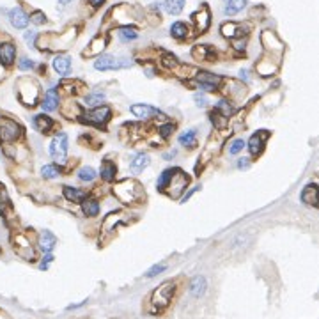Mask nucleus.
Returning a JSON list of instances; mask_svg holds the SVG:
<instances>
[{"label": "nucleus", "mask_w": 319, "mask_h": 319, "mask_svg": "<svg viewBox=\"0 0 319 319\" xmlns=\"http://www.w3.org/2000/svg\"><path fill=\"white\" fill-rule=\"evenodd\" d=\"M188 183H190V176L187 172H183L181 169H167L158 179V190L167 193L172 199H177L188 187Z\"/></svg>", "instance_id": "1"}, {"label": "nucleus", "mask_w": 319, "mask_h": 319, "mask_svg": "<svg viewBox=\"0 0 319 319\" xmlns=\"http://www.w3.org/2000/svg\"><path fill=\"white\" fill-rule=\"evenodd\" d=\"M176 295V282L174 280H167L152 291L151 298H149V312L151 314H162L167 310L170 305L172 298Z\"/></svg>", "instance_id": "2"}, {"label": "nucleus", "mask_w": 319, "mask_h": 319, "mask_svg": "<svg viewBox=\"0 0 319 319\" xmlns=\"http://www.w3.org/2000/svg\"><path fill=\"white\" fill-rule=\"evenodd\" d=\"M113 193L119 201H123L124 204H140L146 199L144 188L140 183H137L135 179H123L121 183H117L113 187Z\"/></svg>", "instance_id": "3"}, {"label": "nucleus", "mask_w": 319, "mask_h": 319, "mask_svg": "<svg viewBox=\"0 0 319 319\" xmlns=\"http://www.w3.org/2000/svg\"><path fill=\"white\" fill-rule=\"evenodd\" d=\"M48 151L55 162L59 163V165H64V162H66V154H68V135H66L64 131L57 133V135L52 138V142H50Z\"/></svg>", "instance_id": "4"}, {"label": "nucleus", "mask_w": 319, "mask_h": 319, "mask_svg": "<svg viewBox=\"0 0 319 319\" xmlns=\"http://www.w3.org/2000/svg\"><path fill=\"white\" fill-rule=\"evenodd\" d=\"M21 133H23V128L20 124L13 121V119H0V144H5V142H13L16 138L20 137Z\"/></svg>", "instance_id": "5"}, {"label": "nucleus", "mask_w": 319, "mask_h": 319, "mask_svg": "<svg viewBox=\"0 0 319 319\" xmlns=\"http://www.w3.org/2000/svg\"><path fill=\"white\" fill-rule=\"evenodd\" d=\"M38 96H39V87L36 82H32L30 78H25L23 82H20V98L25 105H32L38 103Z\"/></svg>", "instance_id": "6"}, {"label": "nucleus", "mask_w": 319, "mask_h": 319, "mask_svg": "<svg viewBox=\"0 0 319 319\" xmlns=\"http://www.w3.org/2000/svg\"><path fill=\"white\" fill-rule=\"evenodd\" d=\"M131 66V60L130 59H117L113 55H101L96 62H94V68L99 69V71H107V69H119V68H130Z\"/></svg>", "instance_id": "7"}, {"label": "nucleus", "mask_w": 319, "mask_h": 319, "mask_svg": "<svg viewBox=\"0 0 319 319\" xmlns=\"http://www.w3.org/2000/svg\"><path fill=\"white\" fill-rule=\"evenodd\" d=\"M110 115H112V112H110V108L108 107H96L93 108L91 112H87L84 115V121L89 124H96V126H103L105 123H107L108 119H110Z\"/></svg>", "instance_id": "8"}, {"label": "nucleus", "mask_w": 319, "mask_h": 319, "mask_svg": "<svg viewBox=\"0 0 319 319\" xmlns=\"http://www.w3.org/2000/svg\"><path fill=\"white\" fill-rule=\"evenodd\" d=\"M270 137V131H266V130H259V131H255L250 138H248V151H250L252 156H259L261 151L264 149V142L268 140Z\"/></svg>", "instance_id": "9"}, {"label": "nucleus", "mask_w": 319, "mask_h": 319, "mask_svg": "<svg viewBox=\"0 0 319 319\" xmlns=\"http://www.w3.org/2000/svg\"><path fill=\"white\" fill-rule=\"evenodd\" d=\"M191 20H193V25H195V32L197 34H202L204 30L209 27V21H211V15L207 9H201L191 15Z\"/></svg>", "instance_id": "10"}, {"label": "nucleus", "mask_w": 319, "mask_h": 319, "mask_svg": "<svg viewBox=\"0 0 319 319\" xmlns=\"http://www.w3.org/2000/svg\"><path fill=\"white\" fill-rule=\"evenodd\" d=\"M15 57H16L15 44H11V43L0 44V64H2V66H11V64L15 62Z\"/></svg>", "instance_id": "11"}, {"label": "nucleus", "mask_w": 319, "mask_h": 319, "mask_svg": "<svg viewBox=\"0 0 319 319\" xmlns=\"http://www.w3.org/2000/svg\"><path fill=\"white\" fill-rule=\"evenodd\" d=\"M9 20L15 29H25V27L29 25V16L25 15L23 9H20V7H15V9L11 11Z\"/></svg>", "instance_id": "12"}, {"label": "nucleus", "mask_w": 319, "mask_h": 319, "mask_svg": "<svg viewBox=\"0 0 319 319\" xmlns=\"http://www.w3.org/2000/svg\"><path fill=\"white\" fill-rule=\"evenodd\" d=\"M131 113L135 115V117L138 119H149L151 115H158V110L156 108L149 107V105H144V103H137V105H131Z\"/></svg>", "instance_id": "13"}, {"label": "nucleus", "mask_w": 319, "mask_h": 319, "mask_svg": "<svg viewBox=\"0 0 319 319\" xmlns=\"http://www.w3.org/2000/svg\"><path fill=\"white\" fill-rule=\"evenodd\" d=\"M149 162H151L149 154H146V152H138V154H135L131 163H130V169H131L133 174H140V172L149 165Z\"/></svg>", "instance_id": "14"}, {"label": "nucleus", "mask_w": 319, "mask_h": 319, "mask_svg": "<svg viewBox=\"0 0 319 319\" xmlns=\"http://www.w3.org/2000/svg\"><path fill=\"white\" fill-rule=\"evenodd\" d=\"M207 289V282L206 279L202 275H197L191 279V284H190V293L191 296H195V298H199V296H202L204 293H206Z\"/></svg>", "instance_id": "15"}, {"label": "nucleus", "mask_w": 319, "mask_h": 319, "mask_svg": "<svg viewBox=\"0 0 319 319\" xmlns=\"http://www.w3.org/2000/svg\"><path fill=\"white\" fill-rule=\"evenodd\" d=\"M41 107H43L44 112H54L55 108L59 107V94H57L55 89H50L48 93H46Z\"/></svg>", "instance_id": "16"}, {"label": "nucleus", "mask_w": 319, "mask_h": 319, "mask_svg": "<svg viewBox=\"0 0 319 319\" xmlns=\"http://www.w3.org/2000/svg\"><path fill=\"white\" fill-rule=\"evenodd\" d=\"M301 201L312 207L318 206V187H316L314 183H312V185H307V187L303 188V191H301Z\"/></svg>", "instance_id": "17"}, {"label": "nucleus", "mask_w": 319, "mask_h": 319, "mask_svg": "<svg viewBox=\"0 0 319 319\" xmlns=\"http://www.w3.org/2000/svg\"><path fill=\"white\" fill-rule=\"evenodd\" d=\"M195 78H197V82H199V85H209V87H215V89L222 84L220 76H216V75H213V73H206V71H201Z\"/></svg>", "instance_id": "18"}, {"label": "nucleus", "mask_w": 319, "mask_h": 319, "mask_svg": "<svg viewBox=\"0 0 319 319\" xmlns=\"http://www.w3.org/2000/svg\"><path fill=\"white\" fill-rule=\"evenodd\" d=\"M123 213H112V215L107 216V220L103 224V229H101V238H103L107 232L113 231V229H117L119 222H123Z\"/></svg>", "instance_id": "19"}, {"label": "nucleus", "mask_w": 319, "mask_h": 319, "mask_svg": "<svg viewBox=\"0 0 319 319\" xmlns=\"http://www.w3.org/2000/svg\"><path fill=\"white\" fill-rule=\"evenodd\" d=\"M54 69L59 75H62V76L64 75H69V71H71V59H69L68 55H59V57H55Z\"/></svg>", "instance_id": "20"}, {"label": "nucleus", "mask_w": 319, "mask_h": 319, "mask_svg": "<svg viewBox=\"0 0 319 319\" xmlns=\"http://www.w3.org/2000/svg\"><path fill=\"white\" fill-rule=\"evenodd\" d=\"M34 126L38 131L41 133H50L52 126H54V121L48 117V115H44V113H39V115H34Z\"/></svg>", "instance_id": "21"}, {"label": "nucleus", "mask_w": 319, "mask_h": 319, "mask_svg": "<svg viewBox=\"0 0 319 319\" xmlns=\"http://www.w3.org/2000/svg\"><path fill=\"white\" fill-rule=\"evenodd\" d=\"M82 211L85 216H96L99 213V202L96 199H84L82 201Z\"/></svg>", "instance_id": "22"}, {"label": "nucleus", "mask_w": 319, "mask_h": 319, "mask_svg": "<svg viewBox=\"0 0 319 319\" xmlns=\"http://www.w3.org/2000/svg\"><path fill=\"white\" fill-rule=\"evenodd\" d=\"M39 245L46 254H50L55 246V236L50 231H43L41 232V238H39Z\"/></svg>", "instance_id": "23"}, {"label": "nucleus", "mask_w": 319, "mask_h": 319, "mask_svg": "<svg viewBox=\"0 0 319 319\" xmlns=\"http://www.w3.org/2000/svg\"><path fill=\"white\" fill-rule=\"evenodd\" d=\"M222 34L225 36V38H240V36H245L246 34V30L245 29H238V25H234V23H224L222 25Z\"/></svg>", "instance_id": "24"}, {"label": "nucleus", "mask_w": 319, "mask_h": 319, "mask_svg": "<svg viewBox=\"0 0 319 319\" xmlns=\"http://www.w3.org/2000/svg\"><path fill=\"white\" fill-rule=\"evenodd\" d=\"M62 193L69 202H82V201H84V197H85L84 191L78 190V188H73V187H64Z\"/></svg>", "instance_id": "25"}, {"label": "nucleus", "mask_w": 319, "mask_h": 319, "mask_svg": "<svg viewBox=\"0 0 319 319\" xmlns=\"http://www.w3.org/2000/svg\"><path fill=\"white\" fill-rule=\"evenodd\" d=\"M225 2V15H238L241 9H245L246 0H224Z\"/></svg>", "instance_id": "26"}, {"label": "nucleus", "mask_w": 319, "mask_h": 319, "mask_svg": "<svg viewBox=\"0 0 319 319\" xmlns=\"http://www.w3.org/2000/svg\"><path fill=\"white\" fill-rule=\"evenodd\" d=\"M115 174H117V167L110 160L103 162V165H101V177H103L105 181H112L113 177H115Z\"/></svg>", "instance_id": "27"}, {"label": "nucleus", "mask_w": 319, "mask_h": 319, "mask_svg": "<svg viewBox=\"0 0 319 319\" xmlns=\"http://www.w3.org/2000/svg\"><path fill=\"white\" fill-rule=\"evenodd\" d=\"M193 57L199 60H206V59H215V52L211 50V46H197L193 50Z\"/></svg>", "instance_id": "28"}, {"label": "nucleus", "mask_w": 319, "mask_h": 319, "mask_svg": "<svg viewBox=\"0 0 319 319\" xmlns=\"http://www.w3.org/2000/svg\"><path fill=\"white\" fill-rule=\"evenodd\" d=\"M163 7H165V11L170 13V15H179L183 11V7H185V0H165V2H163Z\"/></svg>", "instance_id": "29"}, {"label": "nucleus", "mask_w": 319, "mask_h": 319, "mask_svg": "<svg viewBox=\"0 0 319 319\" xmlns=\"http://www.w3.org/2000/svg\"><path fill=\"white\" fill-rule=\"evenodd\" d=\"M103 101H105V93H101V91H96V93H91L89 96H85V103L93 108L101 107Z\"/></svg>", "instance_id": "30"}, {"label": "nucleus", "mask_w": 319, "mask_h": 319, "mask_svg": "<svg viewBox=\"0 0 319 319\" xmlns=\"http://www.w3.org/2000/svg\"><path fill=\"white\" fill-rule=\"evenodd\" d=\"M179 142H181L183 146H187V148H195V144H197L195 130H188V131H185L183 135H179Z\"/></svg>", "instance_id": "31"}, {"label": "nucleus", "mask_w": 319, "mask_h": 319, "mask_svg": "<svg viewBox=\"0 0 319 319\" xmlns=\"http://www.w3.org/2000/svg\"><path fill=\"white\" fill-rule=\"evenodd\" d=\"M170 34L172 38H176V39H183V38H187L188 34V27L183 21H176V23L170 27Z\"/></svg>", "instance_id": "32"}, {"label": "nucleus", "mask_w": 319, "mask_h": 319, "mask_svg": "<svg viewBox=\"0 0 319 319\" xmlns=\"http://www.w3.org/2000/svg\"><path fill=\"white\" fill-rule=\"evenodd\" d=\"M211 123L216 130H224L227 126V117L224 113L218 112V110H215V112H211Z\"/></svg>", "instance_id": "33"}, {"label": "nucleus", "mask_w": 319, "mask_h": 319, "mask_svg": "<svg viewBox=\"0 0 319 319\" xmlns=\"http://www.w3.org/2000/svg\"><path fill=\"white\" fill-rule=\"evenodd\" d=\"M41 176H43L44 179H55V177L60 176V170L57 165H44V167L41 169Z\"/></svg>", "instance_id": "34"}, {"label": "nucleus", "mask_w": 319, "mask_h": 319, "mask_svg": "<svg viewBox=\"0 0 319 319\" xmlns=\"http://www.w3.org/2000/svg\"><path fill=\"white\" fill-rule=\"evenodd\" d=\"M105 44H107V38H96V39L91 43V48H89V52L85 55H89V54H99V52H103Z\"/></svg>", "instance_id": "35"}, {"label": "nucleus", "mask_w": 319, "mask_h": 319, "mask_svg": "<svg viewBox=\"0 0 319 319\" xmlns=\"http://www.w3.org/2000/svg\"><path fill=\"white\" fill-rule=\"evenodd\" d=\"M78 177H80V179H82V181H85V183L93 181L94 177H96V170H94L93 167H84V169H80V170H78Z\"/></svg>", "instance_id": "36"}, {"label": "nucleus", "mask_w": 319, "mask_h": 319, "mask_svg": "<svg viewBox=\"0 0 319 319\" xmlns=\"http://www.w3.org/2000/svg\"><path fill=\"white\" fill-rule=\"evenodd\" d=\"M216 110H218L220 113H224L225 117L232 113V107L229 105V101H225V99H220V101L216 103Z\"/></svg>", "instance_id": "37"}, {"label": "nucleus", "mask_w": 319, "mask_h": 319, "mask_svg": "<svg viewBox=\"0 0 319 319\" xmlns=\"http://www.w3.org/2000/svg\"><path fill=\"white\" fill-rule=\"evenodd\" d=\"M119 34H121V38H123L124 41H131L138 38L137 30H133V29H121L119 30Z\"/></svg>", "instance_id": "38"}, {"label": "nucleus", "mask_w": 319, "mask_h": 319, "mask_svg": "<svg viewBox=\"0 0 319 319\" xmlns=\"http://www.w3.org/2000/svg\"><path fill=\"white\" fill-rule=\"evenodd\" d=\"M162 62H163V66H167V68H176L177 66V59L172 54H163Z\"/></svg>", "instance_id": "39"}, {"label": "nucleus", "mask_w": 319, "mask_h": 319, "mask_svg": "<svg viewBox=\"0 0 319 319\" xmlns=\"http://www.w3.org/2000/svg\"><path fill=\"white\" fill-rule=\"evenodd\" d=\"M167 270V266L165 264H156V266H152L151 270H148V273H146V277H149V279H152V277H156V275H160V273H163V271Z\"/></svg>", "instance_id": "40"}, {"label": "nucleus", "mask_w": 319, "mask_h": 319, "mask_svg": "<svg viewBox=\"0 0 319 319\" xmlns=\"http://www.w3.org/2000/svg\"><path fill=\"white\" fill-rule=\"evenodd\" d=\"M243 148H245V142L238 138V140H234V142L231 144V148H229V151H231V154H238V152H240Z\"/></svg>", "instance_id": "41"}, {"label": "nucleus", "mask_w": 319, "mask_h": 319, "mask_svg": "<svg viewBox=\"0 0 319 319\" xmlns=\"http://www.w3.org/2000/svg\"><path fill=\"white\" fill-rule=\"evenodd\" d=\"M32 21H34L36 25H43V23H46V16H44L41 11H36L34 15H32Z\"/></svg>", "instance_id": "42"}, {"label": "nucleus", "mask_w": 319, "mask_h": 319, "mask_svg": "<svg viewBox=\"0 0 319 319\" xmlns=\"http://www.w3.org/2000/svg\"><path fill=\"white\" fill-rule=\"evenodd\" d=\"M34 68V62L30 59H27V57H23V59L20 60V69L21 71H29V69Z\"/></svg>", "instance_id": "43"}, {"label": "nucleus", "mask_w": 319, "mask_h": 319, "mask_svg": "<svg viewBox=\"0 0 319 319\" xmlns=\"http://www.w3.org/2000/svg\"><path fill=\"white\" fill-rule=\"evenodd\" d=\"M174 124H163L162 128H160V133H162V137H169V135H172V131H174Z\"/></svg>", "instance_id": "44"}, {"label": "nucleus", "mask_w": 319, "mask_h": 319, "mask_svg": "<svg viewBox=\"0 0 319 319\" xmlns=\"http://www.w3.org/2000/svg\"><path fill=\"white\" fill-rule=\"evenodd\" d=\"M195 101H197V107L199 108H206L207 107V99L202 96V94H197L195 96Z\"/></svg>", "instance_id": "45"}, {"label": "nucleus", "mask_w": 319, "mask_h": 319, "mask_svg": "<svg viewBox=\"0 0 319 319\" xmlns=\"http://www.w3.org/2000/svg\"><path fill=\"white\" fill-rule=\"evenodd\" d=\"M248 167V158H240L238 160V169H246Z\"/></svg>", "instance_id": "46"}, {"label": "nucleus", "mask_w": 319, "mask_h": 319, "mask_svg": "<svg viewBox=\"0 0 319 319\" xmlns=\"http://www.w3.org/2000/svg\"><path fill=\"white\" fill-rule=\"evenodd\" d=\"M34 36H36V32H32V30H30V32H27V36H25V39L29 41L30 46H34Z\"/></svg>", "instance_id": "47"}, {"label": "nucleus", "mask_w": 319, "mask_h": 319, "mask_svg": "<svg viewBox=\"0 0 319 319\" xmlns=\"http://www.w3.org/2000/svg\"><path fill=\"white\" fill-rule=\"evenodd\" d=\"M54 259V257H52V254H46L44 255V261H43V268H46V264H48L50 261Z\"/></svg>", "instance_id": "48"}, {"label": "nucleus", "mask_w": 319, "mask_h": 319, "mask_svg": "<svg viewBox=\"0 0 319 319\" xmlns=\"http://www.w3.org/2000/svg\"><path fill=\"white\" fill-rule=\"evenodd\" d=\"M91 4H93L94 7H99V5L105 4V0H91Z\"/></svg>", "instance_id": "49"}, {"label": "nucleus", "mask_w": 319, "mask_h": 319, "mask_svg": "<svg viewBox=\"0 0 319 319\" xmlns=\"http://www.w3.org/2000/svg\"><path fill=\"white\" fill-rule=\"evenodd\" d=\"M241 76H243V78H248V71H246V69H241Z\"/></svg>", "instance_id": "50"}, {"label": "nucleus", "mask_w": 319, "mask_h": 319, "mask_svg": "<svg viewBox=\"0 0 319 319\" xmlns=\"http://www.w3.org/2000/svg\"><path fill=\"white\" fill-rule=\"evenodd\" d=\"M60 4H68V2H71V0H59Z\"/></svg>", "instance_id": "51"}]
</instances>
